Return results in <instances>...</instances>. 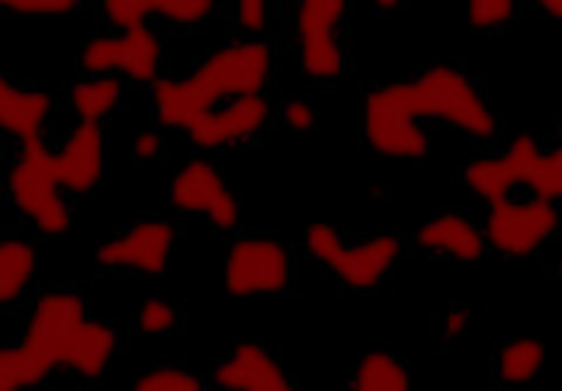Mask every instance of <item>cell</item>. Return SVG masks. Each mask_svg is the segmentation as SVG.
<instances>
[{"label": "cell", "mask_w": 562, "mask_h": 391, "mask_svg": "<svg viewBox=\"0 0 562 391\" xmlns=\"http://www.w3.org/2000/svg\"><path fill=\"white\" fill-rule=\"evenodd\" d=\"M420 118H439L467 135L492 137L497 129L492 110L467 74L450 66H434L412 82L379 88L366 99V137L379 153L393 159H423L428 135Z\"/></svg>", "instance_id": "1"}, {"label": "cell", "mask_w": 562, "mask_h": 391, "mask_svg": "<svg viewBox=\"0 0 562 391\" xmlns=\"http://www.w3.org/2000/svg\"><path fill=\"white\" fill-rule=\"evenodd\" d=\"M269 77V49L261 42L217 49L187 80H154V104L165 126L187 129L223 99L258 96Z\"/></svg>", "instance_id": "2"}, {"label": "cell", "mask_w": 562, "mask_h": 391, "mask_svg": "<svg viewBox=\"0 0 562 391\" xmlns=\"http://www.w3.org/2000/svg\"><path fill=\"white\" fill-rule=\"evenodd\" d=\"M464 181L486 203L505 200L516 186H530L536 200L562 197V151L543 153L530 135H519L499 159H477L464 170Z\"/></svg>", "instance_id": "3"}, {"label": "cell", "mask_w": 562, "mask_h": 391, "mask_svg": "<svg viewBox=\"0 0 562 391\" xmlns=\"http://www.w3.org/2000/svg\"><path fill=\"white\" fill-rule=\"evenodd\" d=\"M86 321V307L75 294H44L36 301L25 337L14 348L27 389L38 387L55 367L64 365L71 334Z\"/></svg>", "instance_id": "4"}, {"label": "cell", "mask_w": 562, "mask_h": 391, "mask_svg": "<svg viewBox=\"0 0 562 391\" xmlns=\"http://www.w3.org/2000/svg\"><path fill=\"white\" fill-rule=\"evenodd\" d=\"M305 241L318 263L357 290L376 288L401 255V241L395 235H376L366 244L346 246L338 230L327 222L311 225Z\"/></svg>", "instance_id": "5"}, {"label": "cell", "mask_w": 562, "mask_h": 391, "mask_svg": "<svg viewBox=\"0 0 562 391\" xmlns=\"http://www.w3.org/2000/svg\"><path fill=\"white\" fill-rule=\"evenodd\" d=\"M44 153H47V148H44L42 137H31V140L22 142V157L11 170L9 189L16 208L27 219H33L42 233L64 235L69 230L71 217L58 192L60 186L44 168Z\"/></svg>", "instance_id": "6"}, {"label": "cell", "mask_w": 562, "mask_h": 391, "mask_svg": "<svg viewBox=\"0 0 562 391\" xmlns=\"http://www.w3.org/2000/svg\"><path fill=\"white\" fill-rule=\"evenodd\" d=\"M492 214L486 222V239L503 255L527 257L558 230V208L543 200H497L488 203Z\"/></svg>", "instance_id": "7"}, {"label": "cell", "mask_w": 562, "mask_h": 391, "mask_svg": "<svg viewBox=\"0 0 562 391\" xmlns=\"http://www.w3.org/2000/svg\"><path fill=\"white\" fill-rule=\"evenodd\" d=\"M289 285V252L278 241H236L225 261V290L231 296L280 294Z\"/></svg>", "instance_id": "8"}, {"label": "cell", "mask_w": 562, "mask_h": 391, "mask_svg": "<svg viewBox=\"0 0 562 391\" xmlns=\"http://www.w3.org/2000/svg\"><path fill=\"white\" fill-rule=\"evenodd\" d=\"M82 69L93 74L121 71L137 82H154L159 69V42L146 25L115 38H93L82 49Z\"/></svg>", "instance_id": "9"}, {"label": "cell", "mask_w": 562, "mask_h": 391, "mask_svg": "<svg viewBox=\"0 0 562 391\" xmlns=\"http://www.w3.org/2000/svg\"><path fill=\"white\" fill-rule=\"evenodd\" d=\"M170 200L176 208L190 214H203L214 228L231 230L239 222V206L228 192L217 170L203 159H192L179 170L170 184Z\"/></svg>", "instance_id": "10"}, {"label": "cell", "mask_w": 562, "mask_h": 391, "mask_svg": "<svg viewBox=\"0 0 562 391\" xmlns=\"http://www.w3.org/2000/svg\"><path fill=\"white\" fill-rule=\"evenodd\" d=\"M344 14V0H305L300 5L302 69L311 77H338L344 71V53L335 42V27Z\"/></svg>", "instance_id": "11"}, {"label": "cell", "mask_w": 562, "mask_h": 391, "mask_svg": "<svg viewBox=\"0 0 562 391\" xmlns=\"http://www.w3.org/2000/svg\"><path fill=\"white\" fill-rule=\"evenodd\" d=\"M173 228L168 222H140L119 239L97 250V261L110 268H135L143 274H162L173 250Z\"/></svg>", "instance_id": "12"}, {"label": "cell", "mask_w": 562, "mask_h": 391, "mask_svg": "<svg viewBox=\"0 0 562 391\" xmlns=\"http://www.w3.org/2000/svg\"><path fill=\"white\" fill-rule=\"evenodd\" d=\"M44 168L60 189H93L102 179V129L97 124H80L58 153H44Z\"/></svg>", "instance_id": "13"}, {"label": "cell", "mask_w": 562, "mask_h": 391, "mask_svg": "<svg viewBox=\"0 0 562 391\" xmlns=\"http://www.w3.org/2000/svg\"><path fill=\"white\" fill-rule=\"evenodd\" d=\"M269 118V104L258 96L231 99L228 107L212 110L190 120L187 131L198 148H223L256 135Z\"/></svg>", "instance_id": "14"}, {"label": "cell", "mask_w": 562, "mask_h": 391, "mask_svg": "<svg viewBox=\"0 0 562 391\" xmlns=\"http://www.w3.org/2000/svg\"><path fill=\"white\" fill-rule=\"evenodd\" d=\"M214 381L228 391H294L278 361L261 345L245 343L217 367Z\"/></svg>", "instance_id": "15"}, {"label": "cell", "mask_w": 562, "mask_h": 391, "mask_svg": "<svg viewBox=\"0 0 562 391\" xmlns=\"http://www.w3.org/2000/svg\"><path fill=\"white\" fill-rule=\"evenodd\" d=\"M417 244L423 250L442 252V255L456 257V261H481L483 250H486V239L481 230L472 222H467L459 214H442V217L431 219L417 230Z\"/></svg>", "instance_id": "16"}, {"label": "cell", "mask_w": 562, "mask_h": 391, "mask_svg": "<svg viewBox=\"0 0 562 391\" xmlns=\"http://www.w3.org/2000/svg\"><path fill=\"white\" fill-rule=\"evenodd\" d=\"M53 99L42 91H20L0 74V129L11 131L22 142L38 137Z\"/></svg>", "instance_id": "17"}, {"label": "cell", "mask_w": 562, "mask_h": 391, "mask_svg": "<svg viewBox=\"0 0 562 391\" xmlns=\"http://www.w3.org/2000/svg\"><path fill=\"white\" fill-rule=\"evenodd\" d=\"M115 350L113 329L97 321H82L80 329L71 334L69 348L64 354V365L82 378H99L108 370Z\"/></svg>", "instance_id": "18"}, {"label": "cell", "mask_w": 562, "mask_h": 391, "mask_svg": "<svg viewBox=\"0 0 562 391\" xmlns=\"http://www.w3.org/2000/svg\"><path fill=\"white\" fill-rule=\"evenodd\" d=\"M36 272V252L25 241H0V304L20 299Z\"/></svg>", "instance_id": "19"}, {"label": "cell", "mask_w": 562, "mask_h": 391, "mask_svg": "<svg viewBox=\"0 0 562 391\" xmlns=\"http://www.w3.org/2000/svg\"><path fill=\"white\" fill-rule=\"evenodd\" d=\"M121 99V80L115 77H99L91 82H77L71 88V104L75 113L80 115V124H97L119 104Z\"/></svg>", "instance_id": "20"}, {"label": "cell", "mask_w": 562, "mask_h": 391, "mask_svg": "<svg viewBox=\"0 0 562 391\" xmlns=\"http://www.w3.org/2000/svg\"><path fill=\"white\" fill-rule=\"evenodd\" d=\"M355 391H409V372L390 354H368L357 367Z\"/></svg>", "instance_id": "21"}, {"label": "cell", "mask_w": 562, "mask_h": 391, "mask_svg": "<svg viewBox=\"0 0 562 391\" xmlns=\"http://www.w3.org/2000/svg\"><path fill=\"white\" fill-rule=\"evenodd\" d=\"M543 361H547V350L538 340H514L499 354V378L505 383H527L541 372Z\"/></svg>", "instance_id": "22"}, {"label": "cell", "mask_w": 562, "mask_h": 391, "mask_svg": "<svg viewBox=\"0 0 562 391\" xmlns=\"http://www.w3.org/2000/svg\"><path fill=\"white\" fill-rule=\"evenodd\" d=\"M132 391H203V387L190 372L165 367V370H154L143 376Z\"/></svg>", "instance_id": "23"}, {"label": "cell", "mask_w": 562, "mask_h": 391, "mask_svg": "<svg viewBox=\"0 0 562 391\" xmlns=\"http://www.w3.org/2000/svg\"><path fill=\"white\" fill-rule=\"evenodd\" d=\"M104 11L113 25L135 31V27L146 25L148 16L154 14V0H108Z\"/></svg>", "instance_id": "24"}, {"label": "cell", "mask_w": 562, "mask_h": 391, "mask_svg": "<svg viewBox=\"0 0 562 391\" xmlns=\"http://www.w3.org/2000/svg\"><path fill=\"white\" fill-rule=\"evenodd\" d=\"M154 14L190 25V22H201L203 16L212 14V0H154Z\"/></svg>", "instance_id": "25"}, {"label": "cell", "mask_w": 562, "mask_h": 391, "mask_svg": "<svg viewBox=\"0 0 562 391\" xmlns=\"http://www.w3.org/2000/svg\"><path fill=\"white\" fill-rule=\"evenodd\" d=\"M516 5L510 0H472L470 3V22L475 27H494L503 25L514 16Z\"/></svg>", "instance_id": "26"}, {"label": "cell", "mask_w": 562, "mask_h": 391, "mask_svg": "<svg viewBox=\"0 0 562 391\" xmlns=\"http://www.w3.org/2000/svg\"><path fill=\"white\" fill-rule=\"evenodd\" d=\"M137 323L146 334H165L176 326V312L168 301L162 299H148L146 304L140 307V315H137Z\"/></svg>", "instance_id": "27"}, {"label": "cell", "mask_w": 562, "mask_h": 391, "mask_svg": "<svg viewBox=\"0 0 562 391\" xmlns=\"http://www.w3.org/2000/svg\"><path fill=\"white\" fill-rule=\"evenodd\" d=\"M11 11L25 16H64L75 11V0H9Z\"/></svg>", "instance_id": "28"}, {"label": "cell", "mask_w": 562, "mask_h": 391, "mask_svg": "<svg viewBox=\"0 0 562 391\" xmlns=\"http://www.w3.org/2000/svg\"><path fill=\"white\" fill-rule=\"evenodd\" d=\"M239 25L250 33H261L267 27V3L263 0H241Z\"/></svg>", "instance_id": "29"}, {"label": "cell", "mask_w": 562, "mask_h": 391, "mask_svg": "<svg viewBox=\"0 0 562 391\" xmlns=\"http://www.w3.org/2000/svg\"><path fill=\"white\" fill-rule=\"evenodd\" d=\"M285 124L296 131H307L316 124V113L311 110V104L305 102H289L285 104Z\"/></svg>", "instance_id": "30"}, {"label": "cell", "mask_w": 562, "mask_h": 391, "mask_svg": "<svg viewBox=\"0 0 562 391\" xmlns=\"http://www.w3.org/2000/svg\"><path fill=\"white\" fill-rule=\"evenodd\" d=\"M159 148H162V140H159L157 131H143L135 140V153L140 159H154L159 153Z\"/></svg>", "instance_id": "31"}, {"label": "cell", "mask_w": 562, "mask_h": 391, "mask_svg": "<svg viewBox=\"0 0 562 391\" xmlns=\"http://www.w3.org/2000/svg\"><path fill=\"white\" fill-rule=\"evenodd\" d=\"M470 326V312L467 310H453L448 318H445V334L448 337H461Z\"/></svg>", "instance_id": "32"}, {"label": "cell", "mask_w": 562, "mask_h": 391, "mask_svg": "<svg viewBox=\"0 0 562 391\" xmlns=\"http://www.w3.org/2000/svg\"><path fill=\"white\" fill-rule=\"evenodd\" d=\"M541 5L549 11V14L554 16V20H560V16H562V3H560V0H543Z\"/></svg>", "instance_id": "33"}, {"label": "cell", "mask_w": 562, "mask_h": 391, "mask_svg": "<svg viewBox=\"0 0 562 391\" xmlns=\"http://www.w3.org/2000/svg\"><path fill=\"white\" fill-rule=\"evenodd\" d=\"M398 5V0H379V9H395Z\"/></svg>", "instance_id": "34"}]
</instances>
